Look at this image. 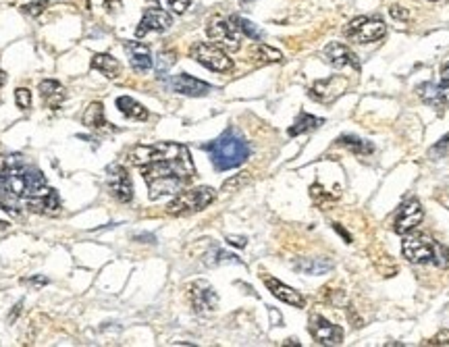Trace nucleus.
Instances as JSON below:
<instances>
[{"label":"nucleus","instance_id":"obj_1","mask_svg":"<svg viewBox=\"0 0 449 347\" xmlns=\"http://www.w3.org/2000/svg\"><path fill=\"white\" fill-rule=\"evenodd\" d=\"M127 159L141 171V177L150 191V200L177 196L196 175L190 150L183 144L175 142L136 146L131 148Z\"/></svg>","mask_w":449,"mask_h":347},{"label":"nucleus","instance_id":"obj_2","mask_svg":"<svg viewBox=\"0 0 449 347\" xmlns=\"http://www.w3.org/2000/svg\"><path fill=\"white\" fill-rule=\"evenodd\" d=\"M46 187V177L40 169L26 164L21 154L9 156L4 169L0 171V189L15 200H28Z\"/></svg>","mask_w":449,"mask_h":347},{"label":"nucleus","instance_id":"obj_3","mask_svg":"<svg viewBox=\"0 0 449 347\" xmlns=\"http://www.w3.org/2000/svg\"><path fill=\"white\" fill-rule=\"evenodd\" d=\"M202 148L210 154V161L217 171L237 169L250 156V144L231 127L223 135H219L215 142L204 144Z\"/></svg>","mask_w":449,"mask_h":347},{"label":"nucleus","instance_id":"obj_4","mask_svg":"<svg viewBox=\"0 0 449 347\" xmlns=\"http://www.w3.org/2000/svg\"><path fill=\"white\" fill-rule=\"evenodd\" d=\"M401 254L412 265H435L439 268L449 267L448 247L424 233L406 237L401 243Z\"/></svg>","mask_w":449,"mask_h":347},{"label":"nucleus","instance_id":"obj_5","mask_svg":"<svg viewBox=\"0 0 449 347\" xmlns=\"http://www.w3.org/2000/svg\"><path fill=\"white\" fill-rule=\"evenodd\" d=\"M215 198H217L215 189L206 186L194 187V189H188V191H179L167 206V213L171 216H188V214L200 213L206 206H210L215 202Z\"/></svg>","mask_w":449,"mask_h":347},{"label":"nucleus","instance_id":"obj_6","mask_svg":"<svg viewBox=\"0 0 449 347\" xmlns=\"http://www.w3.org/2000/svg\"><path fill=\"white\" fill-rule=\"evenodd\" d=\"M387 26L377 17H356L347 26L343 27V36L358 44H370L385 38Z\"/></svg>","mask_w":449,"mask_h":347},{"label":"nucleus","instance_id":"obj_7","mask_svg":"<svg viewBox=\"0 0 449 347\" xmlns=\"http://www.w3.org/2000/svg\"><path fill=\"white\" fill-rule=\"evenodd\" d=\"M190 56L200 63L202 67L215 71V73H229L233 69V60L227 56L221 46L217 44H208V42H196L190 48Z\"/></svg>","mask_w":449,"mask_h":347},{"label":"nucleus","instance_id":"obj_8","mask_svg":"<svg viewBox=\"0 0 449 347\" xmlns=\"http://www.w3.org/2000/svg\"><path fill=\"white\" fill-rule=\"evenodd\" d=\"M206 33H208V38L217 44V46H221L223 50H229V53H237L239 50V46H242V29L237 26V21H235V17H231V19H217V21H212L210 26L206 27Z\"/></svg>","mask_w":449,"mask_h":347},{"label":"nucleus","instance_id":"obj_9","mask_svg":"<svg viewBox=\"0 0 449 347\" xmlns=\"http://www.w3.org/2000/svg\"><path fill=\"white\" fill-rule=\"evenodd\" d=\"M188 297H190L194 312L202 314V316L212 314L219 306V295L208 281H194L188 287Z\"/></svg>","mask_w":449,"mask_h":347},{"label":"nucleus","instance_id":"obj_10","mask_svg":"<svg viewBox=\"0 0 449 347\" xmlns=\"http://www.w3.org/2000/svg\"><path fill=\"white\" fill-rule=\"evenodd\" d=\"M424 218V210H422V204L416 200V198H410L406 200L399 210L395 214V220H393V231L397 235H410Z\"/></svg>","mask_w":449,"mask_h":347},{"label":"nucleus","instance_id":"obj_11","mask_svg":"<svg viewBox=\"0 0 449 347\" xmlns=\"http://www.w3.org/2000/svg\"><path fill=\"white\" fill-rule=\"evenodd\" d=\"M310 335L318 346H341L343 341V331L333 322H329L320 314H312L308 324Z\"/></svg>","mask_w":449,"mask_h":347},{"label":"nucleus","instance_id":"obj_12","mask_svg":"<svg viewBox=\"0 0 449 347\" xmlns=\"http://www.w3.org/2000/svg\"><path fill=\"white\" fill-rule=\"evenodd\" d=\"M107 173H109L107 183H109V191H111L112 198L119 200V202H131L134 200V186H131V177H129L127 169L121 166V164H111L107 169Z\"/></svg>","mask_w":449,"mask_h":347},{"label":"nucleus","instance_id":"obj_13","mask_svg":"<svg viewBox=\"0 0 449 347\" xmlns=\"http://www.w3.org/2000/svg\"><path fill=\"white\" fill-rule=\"evenodd\" d=\"M350 81L345 78H339V75H333L329 80H320L316 81L312 87H310V98L320 102V105H331L333 100H337L345 90H347Z\"/></svg>","mask_w":449,"mask_h":347},{"label":"nucleus","instance_id":"obj_14","mask_svg":"<svg viewBox=\"0 0 449 347\" xmlns=\"http://www.w3.org/2000/svg\"><path fill=\"white\" fill-rule=\"evenodd\" d=\"M325 58L329 65H333L335 69H343V67H352L354 71H360V60L356 53L345 46V44H339V42H331L327 44L325 48Z\"/></svg>","mask_w":449,"mask_h":347},{"label":"nucleus","instance_id":"obj_15","mask_svg":"<svg viewBox=\"0 0 449 347\" xmlns=\"http://www.w3.org/2000/svg\"><path fill=\"white\" fill-rule=\"evenodd\" d=\"M26 206L28 210L38 214H55L58 208H60V200H58V193H56L53 187H44L40 189L38 193L29 196L26 200Z\"/></svg>","mask_w":449,"mask_h":347},{"label":"nucleus","instance_id":"obj_16","mask_svg":"<svg viewBox=\"0 0 449 347\" xmlns=\"http://www.w3.org/2000/svg\"><path fill=\"white\" fill-rule=\"evenodd\" d=\"M171 26H173V17L168 15L167 11L154 6V9H148L146 15L141 17L140 26L136 29V36H138V38H144V36L150 33V31H167Z\"/></svg>","mask_w":449,"mask_h":347},{"label":"nucleus","instance_id":"obj_17","mask_svg":"<svg viewBox=\"0 0 449 347\" xmlns=\"http://www.w3.org/2000/svg\"><path fill=\"white\" fill-rule=\"evenodd\" d=\"M262 281H264V285L269 287V292L275 295L277 299H281V301H285V304H289V306H293V308H304V306H306V297L300 294V292L291 289L289 285L281 283L279 279L266 277V274H264Z\"/></svg>","mask_w":449,"mask_h":347},{"label":"nucleus","instance_id":"obj_18","mask_svg":"<svg viewBox=\"0 0 449 347\" xmlns=\"http://www.w3.org/2000/svg\"><path fill=\"white\" fill-rule=\"evenodd\" d=\"M168 87L177 94H183V96H206L212 87L206 83V81H200L188 73H179L175 75L173 80L168 81Z\"/></svg>","mask_w":449,"mask_h":347},{"label":"nucleus","instance_id":"obj_19","mask_svg":"<svg viewBox=\"0 0 449 347\" xmlns=\"http://www.w3.org/2000/svg\"><path fill=\"white\" fill-rule=\"evenodd\" d=\"M125 53L129 54V63L134 67V71L138 73H148L152 69V54H150V48L141 42H129L125 44Z\"/></svg>","mask_w":449,"mask_h":347},{"label":"nucleus","instance_id":"obj_20","mask_svg":"<svg viewBox=\"0 0 449 347\" xmlns=\"http://www.w3.org/2000/svg\"><path fill=\"white\" fill-rule=\"evenodd\" d=\"M40 94H42V98L50 105V108H58L63 105V100H65V87L55 80H46L40 83Z\"/></svg>","mask_w":449,"mask_h":347},{"label":"nucleus","instance_id":"obj_21","mask_svg":"<svg viewBox=\"0 0 449 347\" xmlns=\"http://www.w3.org/2000/svg\"><path fill=\"white\" fill-rule=\"evenodd\" d=\"M293 267L304 274H325V272L333 270L335 265L329 258H304V260L293 262Z\"/></svg>","mask_w":449,"mask_h":347},{"label":"nucleus","instance_id":"obj_22","mask_svg":"<svg viewBox=\"0 0 449 347\" xmlns=\"http://www.w3.org/2000/svg\"><path fill=\"white\" fill-rule=\"evenodd\" d=\"M92 67L96 71L104 73L111 80L119 78V73H121V63L114 56H111V54H94L92 56Z\"/></svg>","mask_w":449,"mask_h":347},{"label":"nucleus","instance_id":"obj_23","mask_svg":"<svg viewBox=\"0 0 449 347\" xmlns=\"http://www.w3.org/2000/svg\"><path fill=\"white\" fill-rule=\"evenodd\" d=\"M117 108H119L127 119H136V121H146V119H148V110L141 107L138 100H134V98H129V96L117 98Z\"/></svg>","mask_w":449,"mask_h":347},{"label":"nucleus","instance_id":"obj_24","mask_svg":"<svg viewBox=\"0 0 449 347\" xmlns=\"http://www.w3.org/2000/svg\"><path fill=\"white\" fill-rule=\"evenodd\" d=\"M339 146H345L350 152H354L358 156H368V154L374 152V146L370 142H364V139H360L356 135H341L339 137Z\"/></svg>","mask_w":449,"mask_h":347},{"label":"nucleus","instance_id":"obj_25","mask_svg":"<svg viewBox=\"0 0 449 347\" xmlns=\"http://www.w3.org/2000/svg\"><path fill=\"white\" fill-rule=\"evenodd\" d=\"M84 125L85 127H90V129H100V127H104V125H107L102 102H92L90 107L85 108Z\"/></svg>","mask_w":449,"mask_h":347},{"label":"nucleus","instance_id":"obj_26","mask_svg":"<svg viewBox=\"0 0 449 347\" xmlns=\"http://www.w3.org/2000/svg\"><path fill=\"white\" fill-rule=\"evenodd\" d=\"M323 123H325L323 119L312 117V114H308V112H302V114L298 117V121L293 123V127H289V135H291V137H296V135L308 134V132H314L316 127H320Z\"/></svg>","mask_w":449,"mask_h":347},{"label":"nucleus","instance_id":"obj_27","mask_svg":"<svg viewBox=\"0 0 449 347\" xmlns=\"http://www.w3.org/2000/svg\"><path fill=\"white\" fill-rule=\"evenodd\" d=\"M256 63H260V65H266V63H279L281 58H283V54L277 50V48H273V46H269V44H256L252 48V53H250Z\"/></svg>","mask_w":449,"mask_h":347},{"label":"nucleus","instance_id":"obj_28","mask_svg":"<svg viewBox=\"0 0 449 347\" xmlns=\"http://www.w3.org/2000/svg\"><path fill=\"white\" fill-rule=\"evenodd\" d=\"M437 94H439V105L449 108V63L441 67V83L437 85Z\"/></svg>","mask_w":449,"mask_h":347},{"label":"nucleus","instance_id":"obj_29","mask_svg":"<svg viewBox=\"0 0 449 347\" xmlns=\"http://www.w3.org/2000/svg\"><path fill=\"white\" fill-rule=\"evenodd\" d=\"M175 58H177L175 50H165V53L158 54V58H156V75L158 78H165L167 75L168 69L175 65Z\"/></svg>","mask_w":449,"mask_h":347},{"label":"nucleus","instance_id":"obj_30","mask_svg":"<svg viewBox=\"0 0 449 347\" xmlns=\"http://www.w3.org/2000/svg\"><path fill=\"white\" fill-rule=\"evenodd\" d=\"M235 21H237V26L242 29V33L244 36H248V38H252V40H262V29H258V27L254 26L252 21H248V19H242V17H235Z\"/></svg>","mask_w":449,"mask_h":347},{"label":"nucleus","instance_id":"obj_31","mask_svg":"<svg viewBox=\"0 0 449 347\" xmlns=\"http://www.w3.org/2000/svg\"><path fill=\"white\" fill-rule=\"evenodd\" d=\"M15 100H17V107L28 110V108L31 107V92H29L28 87H19V90L15 92Z\"/></svg>","mask_w":449,"mask_h":347},{"label":"nucleus","instance_id":"obj_32","mask_svg":"<svg viewBox=\"0 0 449 347\" xmlns=\"http://www.w3.org/2000/svg\"><path fill=\"white\" fill-rule=\"evenodd\" d=\"M46 6H48V2H44V0L31 2V4H26V6H23V13L29 15V17H38V15H42V13L46 11Z\"/></svg>","mask_w":449,"mask_h":347},{"label":"nucleus","instance_id":"obj_33","mask_svg":"<svg viewBox=\"0 0 449 347\" xmlns=\"http://www.w3.org/2000/svg\"><path fill=\"white\" fill-rule=\"evenodd\" d=\"M389 15H391L395 21H408V19H410L408 9H404V6H399V4H393L391 9H389Z\"/></svg>","mask_w":449,"mask_h":347},{"label":"nucleus","instance_id":"obj_34","mask_svg":"<svg viewBox=\"0 0 449 347\" xmlns=\"http://www.w3.org/2000/svg\"><path fill=\"white\" fill-rule=\"evenodd\" d=\"M428 346H445L449 347V331H441V333H437L431 341H426Z\"/></svg>","mask_w":449,"mask_h":347},{"label":"nucleus","instance_id":"obj_35","mask_svg":"<svg viewBox=\"0 0 449 347\" xmlns=\"http://www.w3.org/2000/svg\"><path fill=\"white\" fill-rule=\"evenodd\" d=\"M167 2H168V6H171L175 13H179V15H181V13H185V11H188V6L192 4V0H167Z\"/></svg>","mask_w":449,"mask_h":347},{"label":"nucleus","instance_id":"obj_36","mask_svg":"<svg viewBox=\"0 0 449 347\" xmlns=\"http://www.w3.org/2000/svg\"><path fill=\"white\" fill-rule=\"evenodd\" d=\"M0 208H2L4 213L15 214V216H19V214H21V210L15 206V202H6V200H2V198H0Z\"/></svg>","mask_w":449,"mask_h":347},{"label":"nucleus","instance_id":"obj_37","mask_svg":"<svg viewBox=\"0 0 449 347\" xmlns=\"http://www.w3.org/2000/svg\"><path fill=\"white\" fill-rule=\"evenodd\" d=\"M246 181H248V173H242V175H239L237 179H231V181H227V183H224V186H223V189H224V191H227V189L239 187V186H242V183H246Z\"/></svg>","mask_w":449,"mask_h":347},{"label":"nucleus","instance_id":"obj_38","mask_svg":"<svg viewBox=\"0 0 449 347\" xmlns=\"http://www.w3.org/2000/svg\"><path fill=\"white\" fill-rule=\"evenodd\" d=\"M435 152H441V154L449 152V134L445 135V137H443V139L435 146V148H433V154H435Z\"/></svg>","mask_w":449,"mask_h":347},{"label":"nucleus","instance_id":"obj_39","mask_svg":"<svg viewBox=\"0 0 449 347\" xmlns=\"http://www.w3.org/2000/svg\"><path fill=\"white\" fill-rule=\"evenodd\" d=\"M227 243L231 245H237V247H246L248 240L246 237H235V235H227Z\"/></svg>","mask_w":449,"mask_h":347},{"label":"nucleus","instance_id":"obj_40","mask_svg":"<svg viewBox=\"0 0 449 347\" xmlns=\"http://www.w3.org/2000/svg\"><path fill=\"white\" fill-rule=\"evenodd\" d=\"M23 283L36 285V287H42V285H48V279H46V277H33V279H26Z\"/></svg>","mask_w":449,"mask_h":347},{"label":"nucleus","instance_id":"obj_41","mask_svg":"<svg viewBox=\"0 0 449 347\" xmlns=\"http://www.w3.org/2000/svg\"><path fill=\"white\" fill-rule=\"evenodd\" d=\"M333 229H337V231H339V233H341V235H343V240L347 241V243H350V241H352V237H350V235H347V233H345V231H343V229H341V227H339V225H337V223H333Z\"/></svg>","mask_w":449,"mask_h":347},{"label":"nucleus","instance_id":"obj_42","mask_svg":"<svg viewBox=\"0 0 449 347\" xmlns=\"http://www.w3.org/2000/svg\"><path fill=\"white\" fill-rule=\"evenodd\" d=\"M19 310H21V301H19V304L15 306V312L11 314V319H9V321H15V319H17V314H19Z\"/></svg>","mask_w":449,"mask_h":347},{"label":"nucleus","instance_id":"obj_43","mask_svg":"<svg viewBox=\"0 0 449 347\" xmlns=\"http://www.w3.org/2000/svg\"><path fill=\"white\" fill-rule=\"evenodd\" d=\"M9 229V223L6 220H0V231H6Z\"/></svg>","mask_w":449,"mask_h":347},{"label":"nucleus","instance_id":"obj_44","mask_svg":"<svg viewBox=\"0 0 449 347\" xmlns=\"http://www.w3.org/2000/svg\"><path fill=\"white\" fill-rule=\"evenodd\" d=\"M4 81H6V75H4V71L0 69V87L4 85Z\"/></svg>","mask_w":449,"mask_h":347},{"label":"nucleus","instance_id":"obj_45","mask_svg":"<svg viewBox=\"0 0 449 347\" xmlns=\"http://www.w3.org/2000/svg\"><path fill=\"white\" fill-rule=\"evenodd\" d=\"M242 2H250V0H242Z\"/></svg>","mask_w":449,"mask_h":347}]
</instances>
